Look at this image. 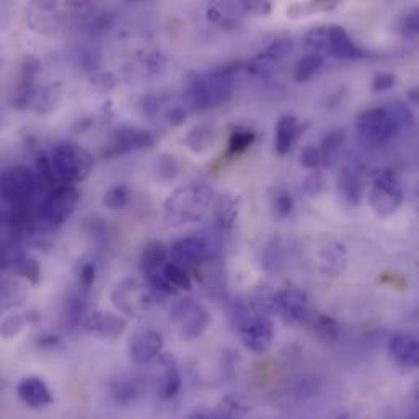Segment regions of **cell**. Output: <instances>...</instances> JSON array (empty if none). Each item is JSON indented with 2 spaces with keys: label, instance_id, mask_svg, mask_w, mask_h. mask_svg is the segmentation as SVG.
Segmentation results:
<instances>
[{
  "label": "cell",
  "instance_id": "obj_45",
  "mask_svg": "<svg viewBox=\"0 0 419 419\" xmlns=\"http://www.w3.org/2000/svg\"><path fill=\"white\" fill-rule=\"evenodd\" d=\"M401 28H403L407 33L418 34L419 33V7L409 10L407 15L403 17V21H401Z\"/></svg>",
  "mask_w": 419,
  "mask_h": 419
},
{
  "label": "cell",
  "instance_id": "obj_27",
  "mask_svg": "<svg viewBox=\"0 0 419 419\" xmlns=\"http://www.w3.org/2000/svg\"><path fill=\"white\" fill-rule=\"evenodd\" d=\"M325 56L315 54V52H307L304 57L297 61L296 69H294V79L297 82H309L315 74L323 67Z\"/></svg>",
  "mask_w": 419,
  "mask_h": 419
},
{
  "label": "cell",
  "instance_id": "obj_5",
  "mask_svg": "<svg viewBox=\"0 0 419 419\" xmlns=\"http://www.w3.org/2000/svg\"><path fill=\"white\" fill-rule=\"evenodd\" d=\"M235 327L238 328L240 340L252 353H266L274 340V323L265 314H253L248 307L240 305L234 310Z\"/></svg>",
  "mask_w": 419,
  "mask_h": 419
},
{
  "label": "cell",
  "instance_id": "obj_13",
  "mask_svg": "<svg viewBox=\"0 0 419 419\" xmlns=\"http://www.w3.org/2000/svg\"><path fill=\"white\" fill-rule=\"evenodd\" d=\"M111 300H113L116 309L121 310L123 314L129 316H139L141 311L147 309L149 296L137 280L127 279L116 286L113 294H111Z\"/></svg>",
  "mask_w": 419,
  "mask_h": 419
},
{
  "label": "cell",
  "instance_id": "obj_42",
  "mask_svg": "<svg viewBox=\"0 0 419 419\" xmlns=\"http://www.w3.org/2000/svg\"><path fill=\"white\" fill-rule=\"evenodd\" d=\"M186 114H188V108L183 105H173L165 111V118L172 126H181L186 121Z\"/></svg>",
  "mask_w": 419,
  "mask_h": 419
},
{
  "label": "cell",
  "instance_id": "obj_37",
  "mask_svg": "<svg viewBox=\"0 0 419 419\" xmlns=\"http://www.w3.org/2000/svg\"><path fill=\"white\" fill-rule=\"evenodd\" d=\"M302 188H304V193L309 196V198H316V196L322 194L325 191V178L322 173L318 170L311 172L304 180Z\"/></svg>",
  "mask_w": 419,
  "mask_h": 419
},
{
  "label": "cell",
  "instance_id": "obj_52",
  "mask_svg": "<svg viewBox=\"0 0 419 419\" xmlns=\"http://www.w3.org/2000/svg\"><path fill=\"white\" fill-rule=\"evenodd\" d=\"M216 419H224V418H216Z\"/></svg>",
  "mask_w": 419,
  "mask_h": 419
},
{
  "label": "cell",
  "instance_id": "obj_30",
  "mask_svg": "<svg viewBox=\"0 0 419 419\" xmlns=\"http://www.w3.org/2000/svg\"><path fill=\"white\" fill-rule=\"evenodd\" d=\"M129 199H131V191L126 185H116L110 188L103 196V206L108 207L110 211H121L127 206Z\"/></svg>",
  "mask_w": 419,
  "mask_h": 419
},
{
  "label": "cell",
  "instance_id": "obj_21",
  "mask_svg": "<svg viewBox=\"0 0 419 419\" xmlns=\"http://www.w3.org/2000/svg\"><path fill=\"white\" fill-rule=\"evenodd\" d=\"M168 255H170V248L165 247V243L157 242V240L147 243L141 255V269L145 278L162 271L168 263Z\"/></svg>",
  "mask_w": 419,
  "mask_h": 419
},
{
  "label": "cell",
  "instance_id": "obj_6",
  "mask_svg": "<svg viewBox=\"0 0 419 419\" xmlns=\"http://www.w3.org/2000/svg\"><path fill=\"white\" fill-rule=\"evenodd\" d=\"M80 203V191L75 186L61 185L44 196L38 206V224L43 229H57L70 219Z\"/></svg>",
  "mask_w": 419,
  "mask_h": 419
},
{
  "label": "cell",
  "instance_id": "obj_17",
  "mask_svg": "<svg viewBox=\"0 0 419 419\" xmlns=\"http://www.w3.org/2000/svg\"><path fill=\"white\" fill-rule=\"evenodd\" d=\"M389 354L396 364L403 367H419V338L413 334H395L389 341Z\"/></svg>",
  "mask_w": 419,
  "mask_h": 419
},
{
  "label": "cell",
  "instance_id": "obj_14",
  "mask_svg": "<svg viewBox=\"0 0 419 419\" xmlns=\"http://www.w3.org/2000/svg\"><path fill=\"white\" fill-rule=\"evenodd\" d=\"M83 329L100 340L114 341L126 329V320L110 311H93L83 320Z\"/></svg>",
  "mask_w": 419,
  "mask_h": 419
},
{
  "label": "cell",
  "instance_id": "obj_43",
  "mask_svg": "<svg viewBox=\"0 0 419 419\" xmlns=\"http://www.w3.org/2000/svg\"><path fill=\"white\" fill-rule=\"evenodd\" d=\"M25 320L21 318L20 315H12L8 316V318L3 322L2 325V334L6 338H12L15 336V334H19L21 331V328H23Z\"/></svg>",
  "mask_w": 419,
  "mask_h": 419
},
{
  "label": "cell",
  "instance_id": "obj_1",
  "mask_svg": "<svg viewBox=\"0 0 419 419\" xmlns=\"http://www.w3.org/2000/svg\"><path fill=\"white\" fill-rule=\"evenodd\" d=\"M237 72L238 64H234L190 77L186 82L185 93H183L186 108L203 111L227 103L234 95Z\"/></svg>",
  "mask_w": 419,
  "mask_h": 419
},
{
  "label": "cell",
  "instance_id": "obj_24",
  "mask_svg": "<svg viewBox=\"0 0 419 419\" xmlns=\"http://www.w3.org/2000/svg\"><path fill=\"white\" fill-rule=\"evenodd\" d=\"M346 142V131L341 127H334L331 131H328L323 136L322 142H320V150H322V155L325 159V167L327 165H331L333 160L338 157L340 150L343 149Z\"/></svg>",
  "mask_w": 419,
  "mask_h": 419
},
{
  "label": "cell",
  "instance_id": "obj_18",
  "mask_svg": "<svg viewBox=\"0 0 419 419\" xmlns=\"http://www.w3.org/2000/svg\"><path fill=\"white\" fill-rule=\"evenodd\" d=\"M276 309L283 311L284 315L289 316L296 322H304L309 318L310 304L309 297L300 289H284L274 296Z\"/></svg>",
  "mask_w": 419,
  "mask_h": 419
},
{
  "label": "cell",
  "instance_id": "obj_29",
  "mask_svg": "<svg viewBox=\"0 0 419 419\" xmlns=\"http://www.w3.org/2000/svg\"><path fill=\"white\" fill-rule=\"evenodd\" d=\"M256 139V132L253 129L245 126H235L232 127L230 137H229V154L238 155L245 152L249 145Z\"/></svg>",
  "mask_w": 419,
  "mask_h": 419
},
{
  "label": "cell",
  "instance_id": "obj_50",
  "mask_svg": "<svg viewBox=\"0 0 419 419\" xmlns=\"http://www.w3.org/2000/svg\"><path fill=\"white\" fill-rule=\"evenodd\" d=\"M414 395H416V398L419 400V383L416 385V389H414Z\"/></svg>",
  "mask_w": 419,
  "mask_h": 419
},
{
  "label": "cell",
  "instance_id": "obj_19",
  "mask_svg": "<svg viewBox=\"0 0 419 419\" xmlns=\"http://www.w3.org/2000/svg\"><path fill=\"white\" fill-rule=\"evenodd\" d=\"M17 395L23 401L28 408L39 409L48 407L52 401L51 391H49L48 385L41 378L38 377H26L19 383L17 387Z\"/></svg>",
  "mask_w": 419,
  "mask_h": 419
},
{
  "label": "cell",
  "instance_id": "obj_41",
  "mask_svg": "<svg viewBox=\"0 0 419 419\" xmlns=\"http://www.w3.org/2000/svg\"><path fill=\"white\" fill-rule=\"evenodd\" d=\"M395 82H396V77L394 74H389V72L377 74L372 80V90L376 93L387 92V90H390V88H394Z\"/></svg>",
  "mask_w": 419,
  "mask_h": 419
},
{
  "label": "cell",
  "instance_id": "obj_10",
  "mask_svg": "<svg viewBox=\"0 0 419 419\" xmlns=\"http://www.w3.org/2000/svg\"><path fill=\"white\" fill-rule=\"evenodd\" d=\"M154 136L144 127L139 126H124L113 132L108 142L105 144L103 157L116 159L123 155L137 152V150L147 149L154 145Z\"/></svg>",
  "mask_w": 419,
  "mask_h": 419
},
{
  "label": "cell",
  "instance_id": "obj_22",
  "mask_svg": "<svg viewBox=\"0 0 419 419\" xmlns=\"http://www.w3.org/2000/svg\"><path fill=\"white\" fill-rule=\"evenodd\" d=\"M322 269L328 276H338L346 266V249L338 242H327L318 252Z\"/></svg>",
  "mask_w": 419,
  "mask_h": 419
},
{
  "label": "cell",
  "instance_id": "obj_8",
  "mask_svg": "<svg viewBox=\"0 0 419 419\" xmlns=\"http://www.w3.org/2000/svg\"><path fill=\"white\" fill-rule=\"evenodd\" d=\"M356 139L367 149H377L385 145L398 132L385 106L371 108L359 114L356 119Z\"/></svg>",
  "mask_w": 419,
  "mask_h": 419
},
{
  "label": "cell",
  "instance_id": "obj_7",
  "mask_svg": "<svg viewBox=\"0 0 419 419\" xmlns=\"http://www.w3.org/2000/svg\"><path fill=\"white\" fill-rule=\"evenodd\" d=\"M403 188H401L398 176L394 172L382 168V170L374 173L367 199L377 216L389 217L395 214L403 203Z\"/></svg>",
  "mask_w": 419,
  "mask_h": 419
},
{
  "label": "cell",
  "instance_id": "obj_46",
  "mask_svg": "<svg viewBox=\"0 0 419 419\" xmlns=\"http://www.w3.org/2000/svg\"><path fill=\"white\" fill-rule=\"evenodd\" d=\"M242 7L247 12L258 13V15H266L271 10V3L267 2H242Z\"/></svg>",
  "mask_w": 419,
  "mask_h": 419
},
{
  "label": "cell",
  "instance_id": "obj_23",
  "mask_svg": "<svg viewBox=\"0 0 419 419\" xmlns=\"http://www.w3.org/2000/svg\"><path fill=\"white\" fill-rule=\"evenodd\" d=\"M160 364H162L163 367V376L162 380H160V394H162L165 398H172V396H175L181 389V376L180 372H178L175 360H173L170 356H162V358H160Z\"/></svg>",
  "mask_w": 419,
  "mask_h": 419
},
{
  "label": "cell",
  "instance_id": "obj_49",
  "mask_svg": "<svg viewBox=\"0 0 419 419\" xmlns=\"http://www.w3.org/2000/svg\"><path fill=\"white\" fill-rule=\"evenodd\" d=\"M408 96H409V100L414 101V103H419V87L411 88V90L408 92Z\"/></svg>",
  "mask_w": 419,
  "mask_h": 419
},
{
  "label": "cell",
  "instance_id": "obj_51",
  "mask_svg": "<svg viewBox=\"0 0 419 419\" xmlns=\"http://www.w3.org/2000/svg\"><path fill=\"white\" fill-rule=\"evenodd\" d=\"M411 419H419V414H418V416H414V418H411Z\"/></svg>",
  "mask_w": 419,
  "mask_h": 419
},
{
  "label": "cell",
  "instance_id": "obj_25",
  "mask_svg": "<svg viewBox=\"0 0 419 419\" xmlns=\"http://www.w3.org/2000/svg\"><path fill=\"white\" fill-rule=\"evenodd\" d=\"M238 214V198L237 196H222L216 206V224L221 230L230 229Z\"/></svg>",
  "mask_w": 419,
  "mask_h": 419
},
{
  "label": "cell",
  "instance_id": "obj_34",
  "mask_svg": "<svg viewBox=\"0 0 419 419\" xmlns=\"http://www.w3.org/2000/svg\"><path fill=\"white\" fill-rule=\"evenodd\" d=\"M311 327H314L315 333L318 334L320 338H323V340H327V341L336 340L338 334H340V325L334 322L333 318H329V316H325V315L315 316Z\"/></svg>",
  "mask_w": 419,
  "mask_h": 419
},
{
  "label": "cell",
  "instance_id": "obj_33",
  "mask_svg": "<svg viewBox=\"0 0 419 419\" xmlns=\"http://www.w3.org/2000/svg\"><path fill=\"white\" fill-rule=\"evenodd\" d=\"M13 269H15V273L21 276V278L28 279L31 284H38L39 278H41V269H39L38 261L33 260V258L28 255L21 256L19 263L13 266Z\"/></svg>",
  "mask_w": 419,
  "mask_h": 419
},
{
  "label": "cell",
  "instance_id": "obj_3",
  "mask_svg": "<svg viewBox=\"0 0 419 419\" xmlns=\"http://www.w3.org/2000/svg\"><path fill=\"white\" fill-rule=\"evenodd\" d=\"M49 157L59 185L74 186L87 180L95 165L92 154L75 142H59L52 147Z\"/></svg>",
  "mask_w": 419,
  "mask_h": 419
},
{
  "label": "cell",
  "instance_id": "obj_15",
  "mask_svg": "<svg viewBox=\"0 0 419 419\" xmlns=\"http://www.w3.org/2000/svg\"><path fill=\"white\" fill-rule=\"evenodd\" d=\"M163 347V336L162 333L155 331V329H144V331L137 333L132 338L131 346H129V353L131 359L136 365H145L157 359Z\"/></svg>",
  "mask_w": 419,
  "mask_h": 419
},
{
  "label": "cell",
  "instance_id": "obj_32",
  "mask_svg": "<svg viewBox=\"0 0 419 419\" xmlns=\"http://www.w3.org/2000/svg\"><path fill=\"white\" fill-rule=\"evenodd\" d=\"M206 19L211 21V23L221 25V26H224V28H234V26L237 25V20L232 17V13L229 10V6L222 7L221 3H212V6H207Z\"/></svg>",
  "mask_w": 419,
  "mask_h": 419
},
{
  "label": "cell",
  "instance_id": "obj_4",
  "mask_svg": "<svg viewBox=\"0 0 419 419\" xmlns=\"http://www.w3.org/2000/svg\"><path fill=\"white\" fill-rule=\"evenodd\" d=\"M304 48L315 54H328L343 61L364 59L365 51L360 49L343 26H320L310 30L304 37Z\"/></svg>",
  "mask_w": 419,
  "mask_h": 419
},
{
  "label": "cell",
  "instance_id": "obj_38",
  "mask_svg": "<svg viewBox=\"0 0 419 419\" xmlns=\"http://www.w3.org/2000/svg\"><path fill=\"white\" fill-rule=\"evenodd\" d=\"M274 211L279 214L280 217H286L294 211V198L291 193L286 190H280L274 196Z\"/></svg>",
  "mask_w": 419,
  "mask_h": 419
},
{
  "label": "cell",
  "instance_id": "obj_20",
  "mask_svg": "<svg viewBox=\"0 0 419 419\" xmlns=\"http://www.w3.org/2000/svg\"><path fill=\"white\" fill-rule=\"evenodd\" d=\"M300 134V126H298L297 118L294 114H284L278 119L276 124V136H274V149L278 155H286L292 149L294 142L297 141Z\"/></svg>",
  "mask_w": 419,
  "mask_h": 419
},
{
  "label": "cell",
  "instance_id": "obj_40",
  "mask_svg": "<svg viewBox=\"0 0 419 419\" xmlns=\"http://www.w3.org/2000/svg\"><path fill=\"white\" fill-rule=\"evenodd\" d=\"M176 170V162L173 155H162V157L157 160L159 178H162V175H167V180H170V178L175 176Z\"/></svg>",
  "mask_w": 419,
  "mask_h": 419
},
{
  "label": "cell",
  "instance_id": "obj_2",
  "mask_svg": "<svg viewBox=\"0 0 419 419\" xmlns=\"http://www.w3.org/2000/svg\"><path fill=\"white\" fill-rule=\"evenodd\" d=\"M212 194V190L206 183H190L176 188L163 204L165 221L170 225L201 221L211 206Z\"/></svg>",
  "mask_w": 419,
  "mask_h": 419
},
{
  "label": "cell",
  "instance_id": "obj_36",
  "mask_svg": "<svg viewBox=\"0 0 419 419\" xmlns=\"http://www.w3.org/2000/svg\"><path fill=\"white\" fill-rule=\"evenodd\" d=\"M300 163L304 165L305 168H309V170H314V172L325 167V159L322 155V150H320V147H315V145L305 147L304 152H302V155H300Z\"/></svg>",
  "mask_w": 419,
  "mask_h": 419
},
{
  "label": "cell",
  "instance_id": "obj_28",
  "mask_svg": "<svg viewBox=\"0 0 419 419\" xmlns=\"http://www.w3.org/2000/svg\"><path fill=\"white\" fill-rule=\"evenodd\" d=\"M162 274L165 280L168 283V286H170L176 294L181 291H190L191 289V279L188 273L185 271V267L176 265V263L168 261L167 265L163 266Z\"/></svg>",
  "mask_w": 419,
  "mask_h": 419
},
{
  "label": "cell",
  "instance_id": "obj_35",
  "mask_svg": "<svg viewBox=\"0 0 419 419\" xmlns=\"http://www.w3.org/2000/svg\"><path fill=\"white\" fill-rule=\"evenodd\" d=\"M57 101H59V92L56 90L54 87H44L41 88V92L34 93L33 103L37 106L38 113L46 114L52 108H56Z\"/></svg>",
  "mask_w": 419,
  "mask_h": 419
},
{
  "label": "cell",
  "instance_id": "obj_26",
  "mask_svg": "<svg viewBox=\"0 0 419 419\" xmlns=\"http://www.w3.org/2000/svg\"><path fill=\"white\" fill-rule=\"evenodd\" d=\"M214 141V131L206 124H199L194 126L185 137V145L188 147L191 152L203 154L211 149Z\"/></svg>",
  "mask_w": 419,
  "mask_h": 419
},
{
  "label": "cell",
  "instance_id": "obj_31",
  "mask_svg": "<svg viewBox=\"0 0 419 419\" xmlns=\"http://www.w3.org/2000/svg\"><path fill=\"white\" fill-rule=\"evenodd\" d=\"M385 108L389 111L390 118L394 119V124L396 126V129H398V132L401 129L409 127L414 123L413 111L409 110V106L407 103H403V101H394V103L385 106Z\"/></svg>",
  "mask_w": 419,
  "mask_h": 419
},
{
  "label": "cell",
  "instance_id": "obj_47",
  "mask_svg": "<svg viewBox=\"0 0 419 419\" xmlns=\"http://www.w3.org/2000/svg\"><path fill=\"white\" fill-rule=\"evenodd\" d=\"M413 203H414V207H416V212L419 214V183L414 186V190H413Z\"/></svg>",
  "mask_w": 419,
  "mask_h": 419
},
{
  "label": "cell",
  "instance_id": "obj_9",
  "mask_svg": "<svg viewBox=\"0 0 419 419\" xmlns=\"http://www.w3.org/2000/svg\"><path fill=\"white\" fill-rule=\"evenodd\" d=\"M172 322L178 329L181 340L194 341L206 333L211 325V315L206 307L194 298H180L172 307Z\"/></svg>",
  "mask_w": 419,
  "mask_h": 419
},
{
  "label": "cell",
  "instance_id": "obj_16",
  "mask_svg": "<svg viewBox=\"0 0 419 419\" xmlns=\"http://www.w3.org/2000/svg\"><path fill=\"white\" fill-rule=\"evenodd\" d=\"M39 70H41V64L37 57L28 56L25 57L23 64H21V75L19 83H17L15 90H13V100L12 105L15 108H25L28 106L30 101L34 98V79Z\"/></svg>",
  "mask_w": 419,
  "mask_h": 419
},
{
  "label": "cell",
  "instance_id": "obj_39",
  "mask_svg": "<svg viewBox=\"0 0 419 419\" xmlns=\"http://www.w3.org/2000/svg\"><path fill=\"white\" fill-rule=\"evenodd\" d=\"M77 278H79L80 287H82L83 291L90 289L93 286V283H95V278H96L95 263H92V261L82 263V265H80V267H79Z\"/></svg>",
  "mask_w": 419,
  "mask_h": 419
},
{
  "label": "cell",
  "instance_id": "obj_44",
  "mask_svg": "<svg viewBox=\"0 0 419 419\" xmlns=\"http://www.w3.org/2000/svg\"><path fill=\"white\" fill-rule=\"evenodd\" d=\"M92 83L103 92H110L116 87V77L111 72H98L92 77Z\"/></svg>",
  "mask_w": 419,
  "mask_h": 419
},
{
  "label": "cell",
  "instance_id": "obj_48",
  "mask_svg": "<svg viewBox=\"0 0 419 419\" xmlns=\"http://www.w3.org/2000/svg\"><path fill=\"white\" fill-rule=\"evenodd\" d=\"M188 419H216V418H212L211 414H207V413H204V411H196V413L191 414V416Z\"/></svg>",
  "mask_w": 419,
  "mask_h": 419
},
{
  "label": "cell",
  "instance_id": "obj_11",
  "mask_svg": "<svg viewBox=\"0 0 419 419\" xmlns=\"http://www.w3.org/2000/svg\"><path fill=\"white\" fill-rule=\"evenodd\" d=\"M221 245L216 242H209L206 237H198V235H191V237H183L176 242H173L170 247V256L173 263L176 265H196L207 258H214L219 255Z\"/></svg>",
  "mask_w": 419,
  "mask_h": 419
},
{
  "label": "cell",
  "instance_id": "obj_12",
  "mask_svg": "<svg viewBox=\"0 0 419 419\" xmlns=\"http://www.w3.org/2000/svg\"><path fill=\"white\" fill-rule=\"evenodd\" d=\"M364 165L359 159H349L338 175V193L349 206H359L364 196Z\"/></svg>",
  "mask_w": 419,
  "mask_h": 419
}]
</instances>
